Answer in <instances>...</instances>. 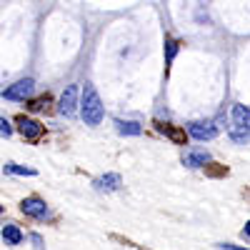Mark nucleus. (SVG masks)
Listing matches in <instances>:
<instances>
[{"label":"nucleus","instance_id":"obj_8","mask_svg":"<svg viewBox=\"0 0 250 250\" xmlns=\"http://www.w3.org/2000/svg\"><path fill=\"white\" fill-rule=\"evenodd\" d=\"M183 163L188 165V168H203V165L210 163V153H205V150H195V153H185Z\"/></svg>","mask_w":250,"mask_h":250},{"label":"nucleus","instance_id":"obj_7","mask_svg":"<svg viewBox=\"0 0 250 250\" xmlns=\"http://www.w3.org/2000/svg\"><path fill=\"white\" fill-rule=\"evenodd\" d=\"M75 105H78V85H68L65 93L60 98V115L65 118H75Z\"/></svg>","mask_w":250,"mask_h":250},{"label":"nucleus","instance_id":"obj_17","mask_svg":"<svg viewBox=\"0 0 250 250\" xmlns=\"http://www.w3.org/2000/svg\"><path fill=\"white\" fill-rule=\"evenodd\" d=\"M218 248L220 250H248V248H235V245H228V243L225 245H218Z\"/></svg>","mask_w":250,"mask_h":250},{"label":"nucleus","instance_id":"obj_9","mask_svg":"<svg viewBox=\"0 0 250 250\" xmlns=\"http://www.w3.org/2000/svg\"><path fill=\"white\" fill-rule=\"evenodd\" d=\"M95 188H98V190H118V188H120V175L118 173L103 175V178L95 180Z\"/></svg>","mask_w":250,"mask_h":250},{"label":"nucleus","instance_id":"obj_12","mask_svg":"<svg viewBox=\"0 0 250 250\" xmlns=\"http://www.w3.org/2000/svg\"><path fill=\"white\" fill-rule=\"evenodd\" d=\"M158 130H160V133H165L168 138H173L178 145H183V143H185V133H183V130H178V128H173V125H163V123H158Z\"/></svg>","mask_w":250,"mask_h":250},{"label":"nucleus","instance_id":"obj_10","mask_svg":"<svg viewBox=\"0 0 250 250\" xmlns=\"http://www.w3.org/2000/svg\"><path fill=\"white\" fill-rule=\"evenodd\" d=\"M115 128L120 135H140L143 133V125L135 120H115Z\"/></svg>","mask_w":250,"mask_h":250},{"label":"nucleus","instance_id":"obj_5","mask_svg":"<svg viewBox=\"0 0 250 250\" xmlns=\"http://www.w3.org/2000/svg\"><path fill=\"white\" fill-rule=\"evenodd\" d=\"M33 88H35V83H33L30 78L18 80V83H13L10 88L3 90V98H5V100H25V98L33 95Z\"/></svg>","mask_w":250,"mask_h":250},{"label":"nucleus","instance_id":"obj_18","mask_svg":"<svg viewBox=\"0 0 250 250\" xmlns=\"http://www.w3.org/2000/svg\"><path fill=\"white\" fill-rule=\"evenodd\" d=\"M240 235H243V238H245V240H248V238H250V228H248V223H245V228H243V233H240Z\"/></svg>","mask_w":250,"mask_h":250},{"label":"nucleus","instance_id":"obj_6","mask_svg":"<svg viewBox=\"0 0 250 250\" xmlns=\"http://www.w3.org/2000/svg\"><path fill=\"white\" fill-rule=\"evenodd\" d=\"M20 210H23L28 218H45L48 215V205H45V200L30 195V198H25L23 203H20Z\"/></svg>","mask_w":250,"mask_h":250},{"label":"nucleus","instance_id":"obj_4","mask_svg":"<svg viewBox=\"0 0 250 250\" xmlns=\"http://www.w3.org/2000/svg\"><path fill=\"white\" fill-rule=\"evenodd\" d=\"M15 125H18V133L23 135L25 140H38L43 135V125L33 118H25V115H18L15 118Z\"/></svg>","mask_w":250,"mask_h":250},{"label":"nucleus","instance_id":"obj_19","mask_svg":"<svg viewBox=\"0 0 250 250\" xmlns=\"http://www.w3.org/2000/svg\"><path fill=\"white\" fill-rule=\"evenodd\" d=\"M0 213H3V205H0Z\"/></svg>","mask_w":250,"mask_h":250},{"label":"nucleus","instance_id":"obj_11","mask_svg":"<svg viewBox=\"0 0 250 250\" xmlns=\"http://www.w3.org/2000/svg\"><path fill=\"white\" fill-rule=\"evenodd\" d=\"M3 240H5L8 245H20V243H23V233H20L18 225L8 223V225L3 228Z\"/></svg>","mask_w":250,"mask_h":250},{"label":"nucleus","instance_id":"obj_2","mask_svg":"<svg viewBox=\"0 0 250 250\" xmlns=\"http://www.w3.org/2000/svg\"><path fill=\"white\" fill-rule=\"evenodd\" d=\"M223 128H225V113H220L215 120H195V123H190L188 125V133H190L195 140H210Z\"/></svg>","mask_w":250,"mask_h":250},{"label":"nucleus","instance_id":"obj_14","mask_svg":"<svg viewBox=\"0 0 250 250\" xmlns=\"http://www.w3.org/2000/svg\"><path fill=\"white\" fill-rule=\"evenodd\" d=\"M3 170H5L8 175H35L33 168H25V165H15V163H8Z\"/></svg>","mask_w":250,"mask_h":250},{"label":"nucleus","instance_id":"obj_3","mask_svg":"<svg viewBox=\"0 0 250 250\" xmlns=\"http://www.w3.org/2000/svg\"><path fill=\"white\" fill-rule=\"evenodd\" d=\"M248 125H250V110L248 105H233V128H230V138L235 143H248Z\"/></svg>","mask_w":250,"mask_h":250},{"label":"nucleus","instance_id":"obj_15","mask_svg":"<svg viewBox=\"0 0 250 250\" xmlns=\"http://www.w3.org/2000/svg\"><path fill=\"white\" fill-rule=\"evenodd\" d=\"M13 135V128H10V123L5 118H0V138H10Z\"/></svg>","mask_w":250,"mask_h":250},{"label":"nucleus","instance_id":"obj_1","mask_svg":"<svg viewBox=\"0 0 250 250\" xmlns=\"http://www.w3.org/2000/svg\"><path fill=\"white\" fill-rule=\"evenodd\" d=\"M80 115L88 125H100L103 120V103H100V95L98 90L85 83V88H83V103H80Z\"/></svg>","mask_w":250,"mask_h":250},{"label":"nucleus","instance_id":"obj_16","mask_svg":"<svg viewBox=\"0 0 250 250\" xmlns=\"http://www.w3.org/2000/svg\"><path fill=\"white\" fill-rule=\"evenodd\" d=\"M43 105H48V98H38V100H33V103H30V108H33V110H40Z\"/></svg>","mask_w":250,"mask_h":250},{"label":"nucleus","instance_id":"obj_13","mask_svg":"<svg viewBox=\"0 0 250 250\" xmlns=\"http://www.w3.org/2000/svg\"><path fill=\"white\" fill-rule=\"evenodd\" d=\"M178 55V43L175 40H165V68H170L173 65V58Z\"/></svg>","mask_w":250,"mask_h":250}]
</instances>
